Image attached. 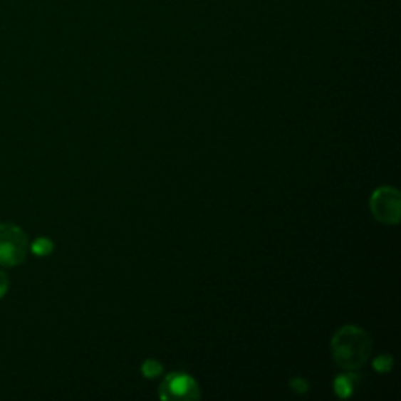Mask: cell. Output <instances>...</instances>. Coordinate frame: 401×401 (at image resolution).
Returning <instances> with one entry per match:
<instances>
[{
    "label": "cell",
    "instance_id": "cell-4",
    "mask_svg": "<svg viewBox=\"0 0 401 401\" xmlns=\"http://www.w3.org/2000/svg\"><path fill=\"white\" fill-rule=\"evenodd\" d=\"M160 397L163 400H194L201 397V392L190 375L171 373L162 382Z\"/></svg>",
    "mask_w": 401,
    "mask_h": 401
},
{
    "label": "cell",
    "instance_id": "cell-3",
    "mask_svg": "<svg viewBox=\"0 0 401 401\" xmlns=\"http://www.w3.org/2000/svg\"><path fill=\"white\" fill-rule=\"evenodd\" d=\"M373 217L384 224H397L401 214V196L397 188L381 187L370 198Z\"/></svg>",
    "mask_w": 401,
    "mask_h": 401
},
{
    "label": "cell",
    "instance_id": "cell-1",
    "mask_svg": "<svg viewBox=\"0 0 401 401\" xmlns=\"http://www.w3.org/2000/svg\"><path fill=\"white\" fill-rule=\"evenodd\" d=\"M331 350L337 365L345 370H358L370 359L373 342L364 329L348 325L337 331L331 342Z\"/></svg>",
    "mask_w": 401,
    "mask_h": 401
},
{
    "label": "cell",
    "instance_id": "cell-7",
    "mask_svg": "<svg viewBox=\"0 0 401 401\" xmlns=\"http://www.w3.org/2000/svg\"><path fill=\"white\" fill-rule=\"evenodd\" d=\"M141 370H143V375L146 378H155V376H159L162 373V365L157 363V360H146Z\"/></svg>",
    "mask_w": 401,
    "mask_h": 401
},
{
    "label": "cell",
    "instance_id": "cell-9",
    "mask_svg": "<svg viewBox=\"0 0 401 401\" xmlns=\"http://www.w3.org/2000/svg\"><path fill=\"white\" fill-rule=\"evenodd\" d=\"M290 386H292V389H293L295 392H298V394H304V392L308 390V382H306V381L301 380V378L292 380V382H290Z\"/></svg>",
    "mask_w": 401,
    "mask_h": 401
},
{
    "label": "cell",
    "instance_id": "cell-5",
    "mask_svg": "<svg viewBox=\"0 0 401 401\" xmlns=\"http://www.w3.org/2000/svg\"><path fill=\"white\" fill-rule=\"evenodd\" d=\"M356 384H358L356 375H342L334 382L335 394L342 398H347L353 394V390L356 389Z\"/></svg>",
    "mask_w": 401,
    "mask_h": 401
},
{
    "label": "cell",
    "instance_id": "cell-8",
    "mask_svg": "<svg viewBox=\"0 0 401 401\" xmlns=\"http://www.w3.org/2000/svg\"><path fill=\"white\" fill-rule=\"evenodd\" d=\"M392 367V358L389 356H380L375 360V368L378 372H389Z\"/></svg>",
    "mask_w": 401,
    "mask_h": 401
},
{
    "label": "cell",
    "instance_id": "cell-2",
    "mask_svg": "<svg viewBox=\"0 0 401 401\" xmlns=\"http://www.w3.org/2000/svg\"><path fill=\"white\" fill-rule=\"evenodd\" d=\"M27 235L14 224H0V265L13 266L24 262L27 256Z\"/></svg>",
    "mask_w": 401,
    "mask_h": 401
},
{
    "label": "cell",
    "instance_id": "cell-6",
    "mask_svg": "<svg viewBox=\"0 0 401 401\" xmlns=\"http://www.w3.org/2000/svg\"><path fill=\"white\" fill-rule=\"evenodd\" d=\"M53 245L52 241H49L47 239H38L33 245H31V251H33L35 254L38 256H44V254H49L52 251Z\"/></svg>",
    "mask_w": 401,
    "mask_h": 401
},
{
    "label": "cell",
    "instance_id": "cell-10",
    "mask_svg": "<svg viewBox=\"0 0 401 401\" xmlns=\"http://www.w3.org/2000/svg\"><path fill=\"white\" fill-rule=\"evenodd\" d=\"M6 290H8V278L0 271V298L6 293Z\"/></svg>",
    "mask_w": 401,
    "mask_h": 401
}]
</instances>
